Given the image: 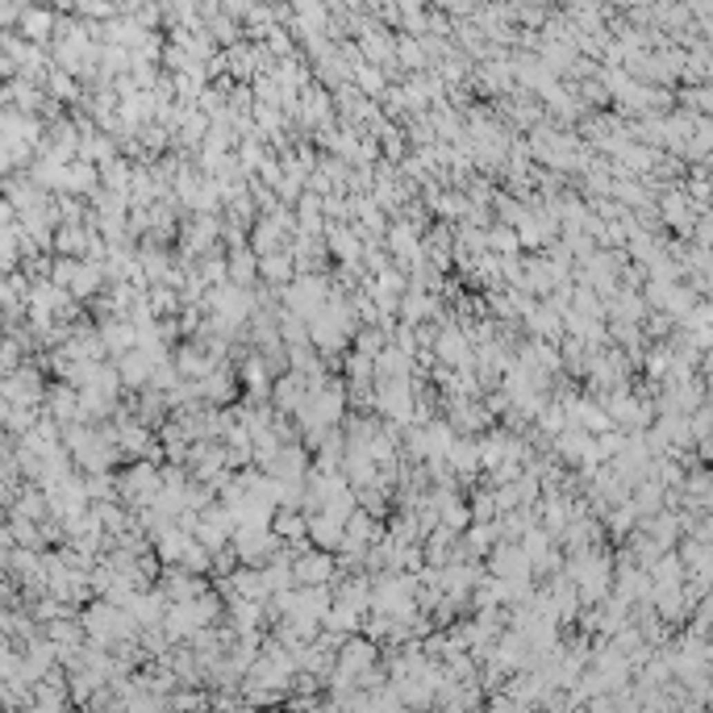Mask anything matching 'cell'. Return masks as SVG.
<instances>
[{
	"label": "cell",
	"mask_w": 713,
	"mask_h": 713,
	"mask_svg": "<svg viewBox=\"0 0 713 713\" xmlns=\"http://www.w3.org/2000/svg\"><path fill=\"white\" fill-rule=\"evenodd\" d=\"M392 251H396L400 259L418 255V238H413V230H409V226H396V230H392Z\"/></svg>",
	"instance_id": "obj_1"
},
{
	"label": "cell",
	"mask_w": 713,
	"mask_h": 713,
	"mask_svg": "<svg viewBox=\"0 0 713 713\" xmlns=\"http://www.w3.org/2000/svg\"><path fill=\"white\" fill-rule=\"evenodd\" d=\"M334 251H338V255H346V259H355V255H359V242H355L346 230H334Z\"/></svg>",
	"instance_id": "obj_2"
},
{
	"label": "cell",
	"mask_w": 713,
	"mask_h": 713,
	"mask_svg": "<svg viewBox=\"0 0 713 713\" xmlns=\"http://www.w3.org/2000/svg\"><path fill=\"white\" fill-rule=\"evenodd\" d=\"M322 572H326V559H322V555H318V559H304V563H300V576H322Z\"/></svg>",
	"instance_id": "obj_3"
}]
</instances>
